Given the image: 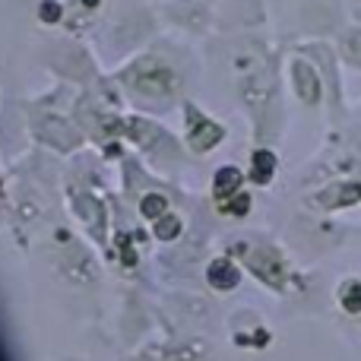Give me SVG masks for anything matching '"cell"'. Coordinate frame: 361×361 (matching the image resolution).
Returning a JSON list of instances; mask_svg holds the SVG:
<instances>
[{
	"mask_svg": "<svg viewBox=\"0 0 361 361\" xmlns=\"http://www.w3.org/2000/svg\"><path fill=\"white\" fill-rule=\"evenodd\" d=\"M206 279H210L212 288H232L234 282H238V270H234L228 260H216V263L210 266V272H206Z\"/></svg>",
	"mask_w": 361,
	"mask_h": 361,
	"instance_id": "1",
	"label": "cell"
},
{
	"mask_svg": "<svg viewBox=\"0 0 361 361\" xmlns=\"http://www.w3.org/2000/svg\"><path fill=\"white\" fill-rule=\"evenodd\" d=\"M241 184V174L234 168H225V172L216 174V196H228L234 187Z\"/></svg>",
	"mask_w": 361,
	"mask_h": 361,
	"instance_id": "2",
	"label": "cell"
},
{
	"mask_svg": "<svg viewBox=\"0 0 361 361\" xmlns=\"http://www.w3.org/2000/svg\"><path fill=\"white\" fill-rule=\"evenodd\" d=\"M272 168H276V158H272L270 152H257L254 156V178L257 180H270Z\"/></svg>",
	"mask_w": 361,
	"mask_h": 361,
	"instance_id": "3",
	"label": "cell"
},
{
	"mask_svg": "<svg viewBox=\"0 0 361 361\" xmlns=\"http://www.w3.org/2000/svg\"><path fill=\"white\" fill-rule=\"evenodd\" d=\"M342 304H346V311H361V286L358 282H352V286L346 288V292H342Z\"/></svg>",
	"mask_w": 361,
	"mask_h": 361,
	"instance_id": "4",
	"label": "cell"
},
{
	"mask_svg": "<svg viewBox=\"0 0 361 361\" xmlns=\"http://www.w3.org/2000/svg\"><path fill=\"white\" fill-rule=\"evenodd\" d=\"M158 212H165V200H162V196L158 194H149L143 200V216H149V219H156Z\"/></svg>",
	"mask_w": 361,
	"mask_h": 361,
	"instance_id": "5",
	"label": "cell"
},
{
	"mask_svg": "<svg viewBox=\"0 0 361 361\" xmlns=\"http://www.w3.org/2000/svg\"><path fill=\"white\" fill-rule=\"evenodd\" d=\"M178 232H180V222H178V219H162V222H158V228H156V234H158V238H178Z\"/></svg>",
	"mask_w": 361,
	"mask_h": 361,
	"instance_id": "6",
	"label": "cell"
},
{
	"mask_svg": "<svg viewBox=\"0 0 361 361\" xmlns=\"http://www.w3.org/2000/svg\"><path fill=\"white\" fill-rule=\"evenodd\" d=\"M248 203H250L248 196H238V200H234V206H225V210L228 212H244V210H248Z\"/></svg>",
	"mask_w": 361,
	"mask_h": 361,
	"instance_id": "7",
	"label": "cell"
}]
</instances>
